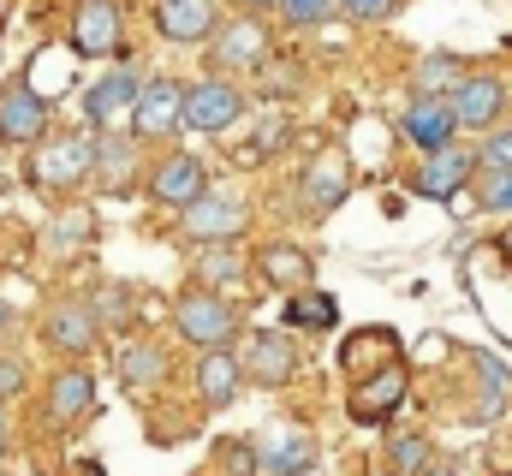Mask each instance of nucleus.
I'll return each instance as SVG.
<instances>
[{
    "mask_svg": "<svg viewBox=\"0 0 512 476\" xmlns=\"http://www.w3.org/2000/svg\"><path fill=\"white\" fill-rule=\"evenodd\" d=\"M256 465H262L268 476H304L310 465H316V441H310L304 429H292V423H286V429L256 453Z\"/></svg>",
    "mask_w": 512,
    "mask_h": 476,
    "instance_id": "nucleus-23",
    "label": "nucleus"
},
{
    "mask_svg": "<svg viewBox=\"0 0 512 476\" xmlns=\"http://www.w3.org/2000/svg\"><path fill=\"white\" fill-rule=\"evenodd\" d=\"M239 274H245V262H239V256H233L227 244H209V250L197 256V280H203L209 292H221V286H233Z\"/></svg>",
    "mask_w": 512,
    "mask_h": 476,
    "instance_id": "nucleus-31",
    "label": "nucleus"
},
{
    "mask_svg": "<svg viewBox=\"0 0 512 476\" xmlns=\"http://www.w3.org/2000/svg\"><path fill=\"white\" fill-rule=\"evenodd\" d=\"M179 227H185V238H197V244H233V238L251 227V209L233 203V197H221V191H203L191 209H179Z\"/></svg>",
    "mask_w": 512,
    "mask_h": 476,
    "instance_id": "nucleus-10",
    "label": "nucleus"
},
{
    "mask_svg": "<svg viewBox=\"0 0 512 476\" xmlns=\"http://www.w3.org/2000/svg\"><path fill=\"white\" fill-rule=\"evenodd\" d=\"M149 18L167 42H209L221 24V0H149Z\"/></svg>",
    "mask_w": 512,
    "mask_h": 476,
    "instance_id": "nucleus-16",
    "label": "nucleus"
},
{
    "mask_svg": "<svg viewBox=\"0 0 512 476\" xmlns=\"http://www.w3.org/2000/svg\"><path fill=\"white\" fill-rule=\"evenodd\" d=\"M459 78H465V60H459V54H447V48L423 54V60H417V72H411L417 96H447V90H453Z\"/></svg>",
    "mask_w": 512,
    "mask_h": 476,
    "instance_id": "nucleus-26",
    "label": "nucleus"
},
{
    "mask_svg": "<svg viewBox=\"0 0 512 476\" xmlns=\"http://www.w3.org/2000/svg\"><path fill=\"white\" fill-rule=\"evenodd\" d=\"M6 328H12V310H6V304H0V334H6Z\"/></svg>",
    "mask_w": 512,
    "mask_h": 476,
    "instance_id": "nucleus-41",
    "label": "nucleus"
},
{
    "mask_svg": "<svg viewBox=\"0 0 512 476\" xmlns=\"http://www.w3.org/2000/svg\"><path fill=\"white\" fill-rule=\"evenodd\" d=\"M507 476H512V471H507Z\"/></svg>",
    "mask_w": 512,
    "mask_h": 476,
    "instance_id": "nucleus-42",
    "label": "nucleus"
},
{
    "mask_svg": "<svg viewBox=\"0 0 512 476\" xmlns=\"http://www.w3.org/2000/svg\"><path fill=\"white\" fill-rule=\"evenodd\" d=\"M471 363H477V381H483V399H477V417H501V411L512 405V369H507V363H495L489 352H477Z\"/></svg>",
    "mask_w": 512,
    "mask_h": 476,
    "instance_id": "nucleus-27",
    "label": "nucleus"
},
{
    "mask_svg": "<svg viewBox=\"0 0 512 476\" xmlns=\"http://www.w3.org/2000/svg\"><path fill=\"white\" fill-rule=\"evenodd\" d=\"M96 340H102V328H96V316H90L84 298H54V304L42 310V346L54 357L78 363V357L96 352Z\"/></svg>",
    "mask_w": 512,
    "mask_h": 476,
    "instance_id": "nucleus-6",
    "label": "nucleus"
},
{
    "mask_svg": "<svg viewBox=\"0 0 512 476\" xmlns=\"http://www.w3.org/2000/svg\"><path fill=\"white\" fill-rule=\"evenodd\" d=\"M239 369H245V381H256V387H286L298 375V346L286 334H274V328H256L251 340H245Z\"/></svg>",
    "mask_w": 512,
    "mask_h": 476,
    "instance_id": "nucleus-14",
    "label": "nucleus"
},
{
    "mask_svg": "<svg viewBox=\"0 0 512 476\" xmlns=\"http://www.w3.org/2000/svg\"><path fill=\"white\" fill-rule=\"evenodd\" d=\"M72 476H102V465H96V459H78V465H72Z\"/></svg>",
    "mask_w": 512,
    "mask_h": 476,
    "instance_id": "nucleus-38",
    "label": "nucleus"
},
{
    "mask_svg": "<svg viewBox=\"0 0 512 476\" xmlns=\"http://www.w3.org/2000/svg\"><path fill=\"white\" fill-rule=\"evenodd\" d=\"M126 42V6L120 0H78L72 12V48L84 60H108Z\"/></svg>",
    "mask_w": 512,
    "mask_h": 476,
    "instance_id": "nucleus-9",
    "label": "nucleus"
},
{
    "mask_svg": "<svg viewBox=\"0 0 512 476\" xmlns=\"http://www.w3.org/2000/svg\"><path fill=\"white\" fill-rule=\"evenodd\" d=\"M286 137H292V119H262L245 143V161H268L274 149H286Z\"/></svg>",
    "mask_w": 512,
    "mask_h": 476,
    "instance_id": "nucleus-34",
    "label": "nucleus"
},
{
    "mask_svg": "<svg viewBox=\"0 0 512 476\" xmlns=\"http://www.w3.org/2000/svg\"><path fill=\"white\" fill-rule=\"evenodd\" d=\"M48 137V102L36 96V84H24V78H12L6 90H0V143H42Z\"/></svg>",
    "mask_w": 512,
    "mask_h": 476,
    "instance_id": "nucleus-13",
    "label": "nucleus"
},
{
    "mask_svg": "<svg viewBox=\"0 0 512 476\" xmlns=\"http://www.w3.org/2000/svg\"><path fill=\"white\" fill-rule=\"evenodd\" d=\"M245 108H251V96H245L233 78H221V72H203L197 84L179 90V125H185V131H203V137L233 131V125L245 119Z\"/></svg>",
    "mask_w": 512,
    "mask_h": 476,
    "instance_id": "nucleus-2",
    "label": "nucleus"
},
{
    "mask_svg": "<svg viewBox=\"0 0 512 476\" xmlns=\"http://www.w3.org/2000/svg\"><path fill=\"white\" fill-rule=\"evenodd\" d=\"M274 12H280L286 30H316V24L334 18V0H274Z\"/></svg>",
    "mask_w": 512,
    "mask_h": 476,
    "instance_id": "nucleus-33",
    "label": "nucleus"
},
{
    "mask_svg": "<svg viewBox=\"0 0 512 476\" xmlns=\"http://www.w3.org/2000/svg\"><path fill=\"white\" fill-rule=\"evenodd\" d=\"M96 173V143L90 137H78V131H66V137H54V143H30V185L36 191H78L84 179Z\"/></svg>",
    "mask_w": 512,
    "mask_h": 476,
    "instance_id": "nucleus-3",
    "label": "nucleus"
},
{
    "mask_svg": "<svg viewBox=\"0 0 512 476\" xmlns=\"http://www.w3.org/2000/svg\"><path fill=\"white\" fill-rule=\"evenodd\" d=\"M340 363H346L352 381L370 375V369H387V363H399V334H393V328H364V334H352V340L340 346Z\"/></svg>",
    "mask_w": 512,
    "mask_h": 476,
    "instance_id": "nucleus-22",
    "label": "nucleus"
},
{
    "mask_svg": "<svg viewBox=\"0 0 512 476\" xmlns=\"http://www.w3.org/2000/svg\"><path fill=\"white\" fill-rule=\"evenodd\" d=\"M120 381L126 387H155V381H167V352L155 346V340H137L120 352Z\"/></svg>",
    "mask_w": 512,
    "mask_h": 476,
    "instance_id": "nucleus-28",
    "label": "nucleus"
},
{
    "mask_svg": "<svg viewBox=\"0 0 512 476\" xmlns=\"http://www.w3.org/2000/svg\"><path fill=\"white\" fill-rule=\"evenodd\" d=\"M334 322H340V304H334L328 292H316V286H304V292H286V328L328 334Z\"/></svg>",
    "mask_w": 512,
    "mask_h": 476,
    "instance_id": "nucleus-24",
    "label": "nucleus"
},
{
    "mask_svg": "<svg viewBox=\"0 0 512 476\" xmlns=\"http://www.w3.org/2000/svg\"><path fill=\"white\" fill-rule=\"evenodd\" d=\"M441 102H447L453 125H465V131H495L512 96H507V84H501L495 72H465V78H459Z\"/></svg>",
    "mask_w": 512,
    "mask_h": 476,
    "instance_id": "nucleus-5",
    "label": "nucleus"
},
{
    "mask_svg": "<svg viewBox=\"0 0 512 476\" xmlns=\"http://www.w3.org/2000/svg\"><path fill=\"white\" fill-rule=\"evenodd\" d=\"M179 78H149V84H137V96H131V143H167L173 131H179Z\"/></svg>",
    "mask_w": 512,
    "mask_h": 476,
    "instance_id": "nucleus-7",
    "label": "nucleus"
},
{
    "mask_svg": "<svg viewBox=\"0 0 512 476\" xmlns=\"http://www.w3.org/2000/svg\"><path fill=\"white\" fill-rule=\"evenodd\" d=\"M256 274H262L274 292H304V286L316 280V262H310V250H304V244L268 238V244L256 250Z\"/></svg>",
    "mask_w": 512,
    "mask_h": 476,
    "instance_id": "nucleus-18",
    "label": "nucleus"
},
{
    "mask_svg": "<svg viewBox=\"0 0 512 476\" xmlns=\"http://www.w3.org/2000/svg\"><path fill=\"white\" fill-rule=\"evenodd\" d=\"M90 238H96V215H90V209H66V215L48 227V244H54V250H78V244H90Z\"/></svg>",
    "mask_w": 512,
    "mask_h": 476,
    "instance_id": "nucleus-32",
    "label": "nucleus"
},
{
    "mask_svg": "<svg viewBox=\"0 0 512 476\" xmlns=\"http://www.w3.org/2000/svg\"><path fill=\"white\" fill-rule=\"evenodd\" d=\"M239 6H245V12H262V6H274V0H239Z\"/></svg>",
    "mask_w": 512,
    "mask_h": 476,
    "instance_id": "nucleus-40",
    "label": "nucleus"
},
{
    "mask_svg": "<svg viewBox=\"0 0 512 476\" xmlns=\"http://www.w3.org/2000/svg\"><path fill=\"white\" fill-rule=\"evenodd\" d=\"M399 131H405V143H417L423 155H435V149H447L453 143V114H447V102L441 96H417L405 114H399Z\"/></svg>",
    "mask_w": 512,
    "mask_h": 476,
    "instance_id": "nucleus-20",
    "label": "nucleus"
},
{
    "mask_svg": "<svg viewBox=\"0 0 512 476\" xmlns=\"http://www.w3.org/2000/svg\"><path fill=\"white\" fill-rule=\"evenodd\" d=\"M173 334H179L185 346H197V352L233 346V340H239V310H233V298H221V292H209V286H191V292H179V304H173Z\"/></svg>",
    "mask_w": 512,
    "mask_h": 476,
    "instance_id": "nucleus-1",
    "label": "nucleus"
},
{
    "mask_svg": "<svg viewBox=\"0 0 512 476\" xmlns=\"http://www.w3.org/2000/svg\"><path fill=\"white\" fill-rule=\"evenodd\" d=\"M90 405H96V375L84 363H60L48 375V417L54 423H78V417H90Z\"/></svg>",
    "mask_w": 512,
    "mask_h": 476,
    "instance_id": "nucleus-19",
    "label": "nucleus"
},
{
    "mask_svg": "<svg viewBox=\"0 0 512 476\" xmlns=\"http://www.w3.org/2000/svg\"><path fill=\"white\" fill-rule=\"evenodd\" d=\"M465 191H477V209H489V215H512V167H489V161H477L471 179H465Z\"/></svg>",
    "mask_w": 512,
    "mask_h": 476,
    "instance_id": "nucleus-25",
    "label": "nucleus"
},
{
    "mask_svg": "<svg viewBox=\"0 0 512 476\" xmlns=\"http://www.w3.org/2000/svg\"><path fill=\"white\" fill-rule=\"evenodd\" d=\"M203 191H209V167H203L197 155H185V149H179V155H161V167L149 173V197H155L161 209H173V215L191 209Z\"/></svg>",
    "mask_w": 512,
    "mask_h": 476,
    "instance_id": "nucleus-12",
    "label": "nucleus"
},
{
    "mask_svg": "<svg viewBox=\"0 0 512 476\" xmlns=\"http://www.w3.org/2000/svg\"><path fill=\"white\" fill-rule=\"evenodd\" d=\"M477 161H489V167H512V125H507V131L495 125V137L483 143V155H477Z\"/></svg>",
    "mask_w": 512,
    "mask_h": 476,
    "instance_id": "nucleus-37",
    "label": "nucleus"
},
{
    "mask_svg": "<svg viewBox=\"0 0 512 476\" xmlns=\"http://www.w3.org/2000/svg\"><path fill=\"white\" fill-rule=\"evenodd\" d=\"M131 96H137V72H131V66H114L108 78L90 84V96H84V119L102 125V131H114V119L131 114Z\"/></svg>",
    "mask_w": 512,
    "mask_h": 476,
    "instance_id": "nucleus-21",
    "label": "nucleus"
},
{
    "mask_svg": "<svg viewBox=\"0 0 512 476\" xmlns=\"http://www.w3.org/2000/svg\"><path fill=\"white\" fill-rule=\"evenodd\" d=\"M405 0H334V18H352V24H382L393 18Z\"/></svg>",
    "mask_w": 512,
    "mask_h": 476,
    "instance_id": "nucleus-35",
    "label": "nucleus"
},
{
    "mask_svg": "<svg viewBox=\"0 0 512 476\" xmlns=\"http://www.w3.org/2000/svg\"><path fill=\"white\" fill-rule=\"evenodd\" d=\"M298 191H304V215H334L340 203H346V191H352V167L340 161V155H316L310 167H304V179H298Z\"/></svg>",
    "mask_w": 512,
    "mask_h": 476,
    "instance_id": "nucleus-17",
    "label": "nucleus"
},
{
    "mask_svg": "<svg viewBox=\"0 0 512 476\" xmlns=\"http://www.w3.org/2000/svg\"><path fill=\"white\" fill-rule=\"evenodd\" d=\"M12 447V423H6V405H0V453Z\"/></svg>",
    "mask_w": 512,
    "mask_h": 476,
    "instance_id": "nucleus-39",
    "label": "nucleus"
},
{
    "mask_svg": "<svg viewBox=\"0 0 512 476\" xmlns=\"http://www.w3.org/2000/svg\"><path fill=\"white\" fill-rule=\"evenodd\" d=\"M24 387H30V369H24V357H18V352H0V405H6V399H18Z\"/></svg>",
    "mask_w": 512,
    "mask_h": 476,
    "instance_id": "nucleus-36",
    "label": "nucleus"
},
{
    "mask_svg": "<svg viewBox=\"0 0 512 476\" xmlns=\"http://www.w3.org/2000/svg\"><path fill=\"white\" fill-rule=\"evenodd\" d=\"M471 167H477V155H471V149H459V143H447V149H435V155H423V161H417L411 191H417V197H429V203H453V197L465 191Z\"/></svg>",
    "mask_w": 512,
    "mask_h": 476,
    "instance_id": "nucleus-11",
    "label": "nucleus"
},
{
    "mask_svg": "<svg viewBox=\"0 0 512 476\" xmlns=\"http://www.w3.org/2000/svg\"><path fill=\"white\" fill-rule=\"evenodd\" d=\"M191 381H197V399H203L209 411H227V405L245 393V369H239V352H233V346L197 352V363H191Z\"/></svg>",
    "mask_w": 512,
    "mask_h": 476,
    "instance_id": "nucleus-15",
    "label": "nucleus"
},
{
    "mask_svg": "<svg viewBox=\"0 0 512 476\" xmlns=\"http://www.w3.org/2000/svg\"><path fill=\"white\" fill-rule=\"evenodd\" d=\"M399 399H405V363H387V369H370V375H358V381H352L346 411H352V423L382 429V423H393Z\"/></svg>",
    "mask_w": 512,
    "mask_h": 476,
    "instance_id": "nucleus-8",
    "label": "nucleus"
},
{
    "mask_svg": "<svg viewBox=\"0 0 512 476\" xmlns=\"http://www.w3.org/2000/svg\"><path fill=\"white\" fill-rule=\"evenodd\" d=\"M96 167H102V179H108L114 191H131V167H137V143H131V137H108V143H96Z\"/></svg>",
    "mask_w": 512,
    "mask_h": 476,
    "instance_id": "nucleus-30",
    "label": "nucleus"
},
{
    "mask_svg": "<svg viewBox=\"0 0 512 476\" xmlns=\"http://www.w3.org/2000/svg\"><path fill=\"white\" fill-rule=\"evenodd\" d=\"M429 471V441L417 429L387 435V476H423Z\"/></svg>",
    "mask_w": 512,
    "mask_h": 476,
    "instance_id": "nucleus-29",
    "label": "nucleus"
},
{
    "mask_svg": "<svg viewBox=\"0 0 512 476\" xmlns=\"http://www.w3.org/2000/svg\"><path fill=\"white\" fill-rule=\"evenodd\" d=\"M268 54H274V36H268V24H262L256 12L221 18V24L209 30V66H215L221 78H233V72H262Z\"/></svg>",
    "mask_w": 512,
    "mask_h": 476,
    "instance_id": "nucleus-4",
    "label": "nucleus"
}]
</instances>
